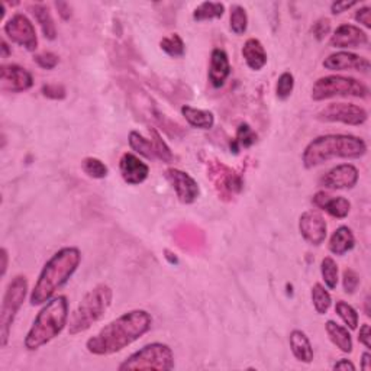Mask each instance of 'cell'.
<instances>
[{"label": "cell", "instance_id": "obj_1", "mask_svg": "<svg viewBox=\"0 0 371 371\" xmlns=\"http://www.w3.org/2000/svg\"><path fill=\"white\" fill-rule=\"evenodd\" d=\"M152 316L144 309L122 314L86 341V350L99 357L116 354L128 348L151 331Z\"/></svg>", "mask_w": 371, "mask_h": 371}, {"label": "cell", "instance_id": "obj_2", "mask_svg": "<svg viewBox=\"0 0 371 371\" xmlns=\"http://www.w3.org/2000/svg\"><path fill=\"white\" fill-rule=\"evenodd\" d=\"M82 262V253L77 246H64L54 253L44 264L34 289L30 290L29 302L33 306L45 305L55 293L66 286Z\"/></svg>", "mask_w": 371, "mask_h": 371}, {"label": "cell", "instance_id": "obj_3", "mask_svg": "<svg viewBox=\"0 0 371 371\" xmlns=\"http://www.w3.org/2000/svg\"><path fill=\"white\" fill-rule=\"evenodd\" d=\"M367 154L363 138L347 134L320 135L309 143L302 152V163L306 170H312L336 159L359 160Z\"/></svg>", "mask_w": 371, "mask_h": 371}, {"label": "cell", "instance_id": "obj_4", "mask_svg": "<svg viewBox=\"0 0 371 371\" xmlns=\"http://www.w3.org/2000/svg\"><path fill=\"white\" fill-rule=\"evenodd\" d=\"M69 300L66 296H54L42 305V309L34 319L33 327L26 332L24 345L28 351H37L50 344L69 327Z\"/></svg>", "mask_w": 371, "mask_h": 371}, {"label": "cell", "instance_id": "obj_5", "mask_svg": "<svg viewBox=\"0 0 371 371\" xmlns=\"http://www.w3.org/2000/svg\"><path fill=\"white\" fill-rule=\"evenodd\" d=\"M114 300L111 286L100 283L89 290L69 319V334L75 336L89 331L93 325L102 320L109 311Z\"/></svg>", "mask_w": 371, "mask_h": 371}, {"label": "cell", "instance_id": "obj_6", "mask_svg": "<svg viewBox=\"0 0 371 371\" xmlns=\"http://www.w3.org/2000/svg\"><path fill=\"white\" fill-rule=\"evenodd\" d=\"M176 367L174 352L167 344L151 343L131 354L127 360H123L118 370H159L170 371Z\"/></svg>", "mask_w": 371, "mask_h": 371}, {"label": "cell", "instance_id": "obj_7", "mask_svg": "<svg viewBox=\"0 0 371 371\" xmlns=\"http://www.w3.org/2000/svg\"><path fill=\"white\" fill-rule=\"evenodd\" d=\"M370 95L368 87L354 77L331 74L318 79L312 87V99L315 102L334 98H359L365 99Z\"/></svg>", "mask_w": 371, "mask_h": 371}, {"label": "cell", "instance_id": "obj_8", "mask_svg": "<svg viewBox=\"0 0 371 371\" xmlns=\"http://www.w3.org/2000/svg\"><path fill=\"white\" fill-rule=\"evenodd\" d=\"M28 278L25 275H15L9 282L0 309V347L5 348L9 343L12 325L28 296Z\"/></svg>", "mask_w": 371, "mask_h": 371}, {"label": "cell", "instance_id": "obj_9", "mask_svg": "<svg viewBox=\"0 0 371 371\" xmlns=\"http://www.w3.org/2000/svg\"><path fill=\"white\" fill-rule=\"evenodd\" d=\"M316 119L329 123H344L350 127H360L368 119V112L363 106L345 102H332L316 114Z\"/></svg>", "mask_w": 371, "mask_h": 371}, {"label": "cell", "instance_id": "obj_10", "mask_svg": "<svg viewBox=\"0 0 371 371\" xmlns=\"http://www.w3.org/2000/svg\"><path fill=\"white\" fill-rule=\"evenodd\" d=\"M5 35L22 48L29 53H34L38 48V35L37 29L26 15L24 13H15L12 18H9L3 26Z\"/></svg>", "mask_w": 371, "mask_h": 371}, {"label": "cell", "instance_id": "obj_11", "mask_svg": "<svg viewBox=\"0 0 371 371\" xmlns=\"http://www.w3.org/2000/svg\"><path fill=\"white\" fill-rule=\"evenodd\" d=\"M210 179L215 184V189L224 200H230L238 193H241L244 188V181L238 173L234 170L226 167L222 163L210 164Z\"/></svg>", "mask_w": 371, "mask_h": 371}, {"label": "cell", "instance_id": "obj_12", "mask_svg": "<svg viewBox=\"0 0 371 371\" xmlns=\"http://www.w3.org/2000/svg\"><path fill=\"white\" fill-rule=\"evenodd\" d=\"M164 176L167 181L172 184L177 199L183 205H192L196 202L200 194V188L197 181L189 173L174 167H170L165 170Z\"/></svg>", "mask_w": 371, "mask_h": 371}, {"label": "cell", "instance_id": "obj_13", "mask_svg": "<svg viewBox=\"0 0 371 371\" xmlns=\"http://www.w3.org/2000/svg\"><path fill=\"white\" fill-rule=\"evenodd\" d=\"M359 179V168L347 163L332 167L319 179V184L327 190H348L357 186Z\"/></svg>", "mask_w": 371, "mask_h": 371}, {"label": "cell", "instance_id": "obj_14", "mask_svg": "<svg viewBox=\"0 0 371 371\" xmlns=\"http://www.w3.org/2000/svg\"><path fill=\"white\" fill-rule=\"evenodd\" d=\"M299 232L307 244L319 246L327 239L328 225L319 212L307 210L299 218Z\"/></svg>", "mask_w": 371, "mask_h": 371}, {"label": "cell", "instance_id": "obj_15", "mask_svg": "<svg viewBox=\"0 0 371 371\" xmlns=\"http://www.w3.org/2000/svg\"><path fill=\"white\" fill-rule=\"evenodd\" d=\"M323 67L329 71H359L363 74H370V60L361 57L359 54H354L350 51H338L323 60Z\"/></svg>", "mask_w": 371, "mask_h": 371}, {"label": "cell", "instance_id": "obj_16", "mask_svg": "<svg viewBox=\"0 0 371 371\" xmlns=\"http://www.w3.org/2000/svg\"><path fill=\"white\" fill-rule=\"evenodd\" d=\"M368 44V35L360 26L352 24L339 25L329 38V45L332 48L350 50V48H363Z\"/></svg>", "mask_w": 371, "mask_h": 371}, {"label": "cell", "instance_id": "obj_17", "mask_svg": "<svg viewBox=\"0 0 371 371\" xmlns=\"http://www.w3.org/2000/svg\"><path fill=\"white\" fill-rule=\"evenodd\" d=\"M0 82H2L3 91L22 93L34 86V77L26 69L18 64H2Z\"/></svg>", "mask_w": 371, "mask_h": 371}, {"label": "cell", "instance_id": "obj_18", "mask_svg": "<svg viewBox=\"0 0 371 371\" xmlns=\"http://www.w3.org/2000/svg\"><path fill=\"white\" fill-rule=\"evenodd\" d=\"M119 173L122 180L129 186L143 184L150 176V167L132 152L122 154L119 160Z\"/></svg>", "mask_w": 371, "mask_h": 371}, {"label": "cell", "instance_id": "obj_19", "mask_svg": "<svg viewBox=\"0 0 371 371\" xmlns=\"http://www.w3.org/2000/svg\"><path fill=\"white\" fill-rule=\"evenodd\" d=\"M312 203L323 210L328 215H331L335 219H345L351 212V202L344 196H331L325 190H320L314 194Z\"/></svg>", "mask_w": 371, "mask_h": 371}, {"label": "cell", "instance_id": "obj_20", "mask_svg": "<svg viewBox=\"0 0 371 371\" xmlns=\"http://www.w3.org/2000/svg\"><path fill=\"white\" fill-rule=\"evenodd\" d=\"M229 75H230V63L226 51L221 48H215L210 54V64H209V82L212 87L221 89L228 80Z\"/></svg>", "mask_w": 371, "mask_h": 371}, {"label": "cell", "instance_id": "obj_21", "mask_svg": "<svg viewBox=\"0 0 371 371\" xmlns=\"http://www.w3.org/2000/svg\"><path fill=\"white\" fill-rule=\"evenodd\" d=\"M245 64L248 66V69L254 70V71H260L266 67L269 57H267V51L264 48V45L261 44L260 39L257 38H250L246 39L242 51H241Z\"/></svg>", "mask_w": 371, "mask_h": 371}, {"label": "cell", "instance_id": "obj_22", "mask_svg": "<svg viewBox=\"0 0 371 371\" xmlns=\"http://www.w3.org/2000/svg\"><path fill=\"white\" fill-rule=\"evenodd\" d=\"M289 344H290V350L293 355H295V359L298 361L305 363V364H311L314 361L315 352H314L312 343L303 331L293 329L289 335Z\"/></svg>", "mask_w": 371, "mask_h": 371}, {"label": "cell", "instance_id": "obj_23", "mask_svg": "<svg viewBox=\"0 0 371 371\" xmlns=\"http://www.w3.org/2000/svg\"><path fill=\"white\" fill-rule=\"evenodd\" d=\"M355 246V237L351 228L348 226H339L334 230V234L329 238L328 248L329 251L336 255V257H343L351 250H354Z\"/></svg>", "mask_w": 371, "mask_h": 371}, {"label": "cell", "instance_id": "obj_24", "mask_svg": "<svg viewBox=\"0 0 371 371\" xmlns=\"http://www.w3.org/2000/svg\"><path fill=\"white\" fill-rule=\"evenodd\" d=\"M325 331H327L329 341L339 351H343L345 354L352 352L354 343H352L351 332L348 331L347 327H343V325L336 323L335 320H327V323H325Z\"/></svg>", "mask_w": 371, "mask_h": 371}, {"label": "cell", "instance_id": "obj_25", "mask_svg": "<svg viewBox=\"0 0 371 371\" xmlns=\"http://www.w3.org/2000/svg\"><path fill=\"white\" fill-rule=\"evenodd\" d=\"M180 111L186 122H188L192 128L208 131V129H212L215 125V115L210 111L197 109V107H193L189 105L181 106Z\"/></svg>", "mask_w": 371, "mask_h": 371}, {"label": "cell", "instance_id": "obj_26", "mask_svg": "<svg viewBox=\"0 0 371 371\" xmlns=\"http://www.w3.org/2000/svg\"><path fill=\"white\" fill-rule=\"evenodd\" d=\"M29 10L33 12L35 21L39 24L44 37L48 41H54L57 38V28L48 6L44 3H33L29 5Z\"/></svg>", "mask_w": 371, "mask_h": 371}, {"label": "cell", "instance_id": "obj_27", "mask_svg": "<svg viewBox=\"0 0 371 371\" xmlns=\"http://www.w3.org/2000/svg\"><path fill=\"white\" fill-rule=\"evenodd\" d=\"M128 143L132 151L138 152L139 156L145 157L147 160H157V152L154 148V143L151 141V138H145L143 134H139L138 131H131L128 136Z\"/></svg>", "mask_w": 371, "mask_h": 371}, {"label": "cell", "instance_id": "obj_28", "mask_svg": "<svg viewBox=\"0 0 371 371\" xmlns=\"http://www.w3.org/2000/svg\"><path fill=\"white\" fill-rule=\"evenodd\" d=\"M225 13V5L221 2H203L193 10V19L196 22L221 19Z\"/></svg>", "mask_w": 371, "mask_h": 371}, {"label": "cell", "instance_id": "obj_29", "mask_svg": "<svg viewBox=\"0 0 371 371\" xmlns=\"http://www.w3.org/2000/svg\"><path fill=\"white\" fill-rule=\"evenodd\" d=\"M255 143H257L255 131L248 125V123H241L237 128L235 139L230 143V151H234V154H238L241 148H250Z\"/></svg>", "mask_w": 371, "mask_h": 371}, {"label": "cell", "instance_id": "obj_30", "mask_svg": "<svg viewBox=\"0 0 371 371\" xmlns=\"http://www.w3.org/2000/svg\"><path fill=\"white\" fill-rule=\"evenodd\" d=\"M311 298H312V305L315 307V311L318 315H327L329 307L332 305V298L328 289L325 287L320 283L314 284L312 291H311Z\"/></svg>", "mask_w": 371, "mask_h": 371}, {"label": "cell", "instance_id": "obj_31", "mask_svg": "<svg viewBox=\"0 0 371 371\" xmlns=\"http://www.w3.org/2000/svg\"><path fill=\"white\" fill-rule=\"evenodd\" d=\"M229 28L235 35H244L248 29V15L241 5H232L229 13Z\"/></svg>", "mask_w": 371, "mask_h": 371}, {"label": "cell", "instance_id": "obj_32", "mask_svg": "<svg viewBox=\"0 0 371 371\" xmlns=\"http://www.w3.org/2000/svg\"><path fill=\"white\" fill-rule=\"evenodd\" d=\"M335 314L343 319V322L347 325V328H350L351 331H355L359 328L360 315L357 312V309L347 303L345 300H338L335 303Z\"/></svg>", "mask_w": 371, "mask_h": 371}, {"label": "cell", "instance_id": "obj_33", "mask_svg": "<svg viewBox=\"0 0 371 371\" xmlns=\"http://www.w3.org/2000/svg\"><path fill=\"white\" fill-rule=\"evenodd\" d=\"M320 274L325 282V287L328 290H334L338 286L339 280V269L336 261L332 257H325L320 262Z\"/></svg>", "mask_w": 371, "mask_h": 371}, {"label": "cell", "instance_id": "obj_34", "mask_svg": "<svg viewBox=\"0 0 371 371\" xmlns=\"http://www.w3.org/2000/svg\"><path fill=\"white\" fill-rule=\"evenodd\" d=\"M160 48L170 57L173 58H180L186 53V45L184 41L179 34H172L168 37H164L160 41Z\"/></svg>", "mask_w": 371, "mask_h": 371}, {"label": "cell", "instance_id": "obj_35", "mask_svg": "<svg viewBox=\"0 0 371 371\" xmlns=\"http://www.w3.org/2000/svg\"><path fill=\"white\" fill-rule=\"evenodd\" d=\"M82 170L84 172V174L96 180L105 179L109 174V168H107V165L96 157H86L82 161Z\"/></svg>", "mask_w": 371, "mask_h": 371}, {"label": "cell", "instance_id": "obj_36", "mask_svg": "<svg viewBox=\"0 0 371 371\" xmlns=\"http://www.w3.org/2000/svg\"><path fill=\"white\" fill-rule=\"evenodd\" d=\"M150 135H151V141L154 143V148H156L157 152V160H161L163 163H172L173 161V152L170 150V147L164 143V139L161 138L160 132L156 128H150Z\"/></svg>", "mask_w": 371, "mask_h": 371}, {"label": "cell", "instance_id": "obj_37", "mask_svg": "<svg viewBox=\"0 0 371 371\" xmlns=\"http://www.w3.org/2000/svg\"><path fill=\"white\" fill-rule=\"evenodd\" d=\"M293 89H295V77L290 71H284L277 80L275 96L280 100H286L291 96Z\"/></svg>", "mask_w": 371, "mask_h": 371}, {"label": "cell", "instance_id": "obj_38", "mask_svg": "<svg viewBox=\"0 0 371 371\" xmlns=\"http://www.w3.org/2000/svg\"><path fill=\"white\" fill-rule=\"evenodd\" d=\"M360 286V275L352 269H345L343 273V287L347 295H354Z\"/></svg>", "mask_w": 371, "mask_h": 371}, {"label": "cell", "instance_id": "obj_39", "mask_svg": "<svg viewBox=\"0 0 371 371\" xmlns=\"http://www.w3.org/2000/svg\"><path fill=\"white\" fill-rule=\"evenodd\" d=\"M34 61L44 70H54L60 63V58L51 51H44L34 55Z\"/></svg>", "mask_w": 371, "mask_h": 371}, {"label": "cell", "instance_id": "obj_40", "mask_svg": "<svg viewBox=\"0 0 371 371\" xmlns=\"http://www.w3.org/2000/svg\"><path fill=\"white\" fill-rule=\"evenodd\" d=\"M42 96L53 99V100H63L67 96V91L64 86L61 84H44L41 89Z\"/></svg>", "mask_w": 371, "mask_h": 371}, {"label": "cell", "instance_id": "obj_41", "mask_svg": "<svg viewBox=\"0 0 371 371\" xmlns=\"http://www.w3.org/2000/svg\"><path fill=\"white\" fill-rule=\"evenodd\" d=\"M312 34L318 41H323L331 34V21L327 18L318 19L312 26Z\"/></svg>", "mask_w": 371, "mask_h": 371}, {"label": "cell", "instance_id": "obj_42", "mask_svg": "<svg viewBox=\"0 0 371 371\" xmlns=\"http://www.w3.org/2000/svg\"><path fill=\"white\" fill-rule=\"evenodd\" d=\"M354 18L364 28H367V29L371 28V9H370V6H361L357 12H355Z\"/></svg>", "mask_w": 371, "mask_h": 371}, {"label": "cell", "instance_id": "obj_43", "mask_svg": "<svg viewBox=\"0 0 371 371\" xmlns=\"http://www.w3.org/2000/svg\"><path fill=\"white\" fill-rule=\"evenodd\" d=\"M359 341H360V344H363L367 350L371 348V329H370V325H368V323H364L363 327L360 328V332H359Z\"/></svg>", "mask_w": 371, "mask_h": 371}, {"label": "cell", "instance_id": "obj_44", "mask_svg": "<svg viewBox=\"0 0 371 371\" xmlns=\"http://www.w3.org/2000/svg\"><path fill=\"white\" fill-rule=\"evenodd\" d=\"M354 6H359V2H334L331 5V13L332 15H341Z\"/></svg>", "mask_w": 371, "mask_h": 371}, {"label": "cell", "instance_id": "obj_45", "mask_svg": "<svg viewBox=\"0 0 371 371\" xmlns=\"http://www.w3.org/2000/svg\"><path fill=\"white\" fill-rule=\"evenodd\" d=\"M355 367L354 363L351 360H347V359H341V360H338L334 365H332V370H345V371H355Z\"/></svg>", "mask_w": 371, "mask_h": 371}, {"label": "cell", "instance_id": "obj_46", "mask_svg": "<svg viewBox=\"0 0 371 371\" xmlns=\"http://www.w3.org/2000/svg\"><path fill=\"white\" fill-rule=\"evenodd\" d=\"M360 367L364 371H370L371 370V354H370L368 350L365 352H363V355H361V364H360Z\"/></svg>", "mask_w": 371, "mask_h": 371}, {"label": "cell", "instance_id": "obj_47", "mask_svg": "<svg viewBox=\"0 0 371 371\" xmlns=\"http://www.w3.org/2000/svg\"><path fill=\"white\" fill-rule=\"evenodd\" d=\"M0 258H2V277H5L9 266V253L6 248H2V255H0Z\"/></svg>", "mask_w": 371, "mask_h": 371}, {"label": "cell", "instance_id": "obj_48", "mask_svg": "<svg viewBox=\"0 0 371 371\" xmlns=\"http://www.w3.org/2000/svg\"><path fill=\"white\" fill-rule=\"evenodd\" d=\"M10 48H9V45H8V42L5 41V39H2V57L3 58H8L9 55H10Z\"/></svg>", "mask_w": 371, "mask_h": 371}, {"label": "cell", "instance_id": "obj_49", "mask_svg": "<svg viewBox=\"0 0 371 371\" xmlns=\"http://www.w3.org/2000/svg\"><path fill=\"white\" fill-rule=\"evenodd\" d=\"M368 303H370V298L367 296V298H365V315H367V316H370V309H368Z\"/></svg>", "mask_w": 371, "mask_h": 371}]
</instances>
